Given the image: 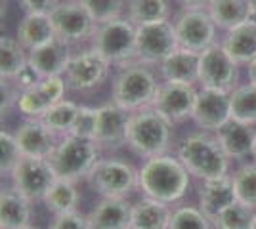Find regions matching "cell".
Here are the masks:
<instances>
[{"instance_id": "1", "label": "cell", "mask_w": 256, "mask_h": 229, "mask_svg": "<svg viewBox=\"0 0 256 229\" xmlns=\"http://www.w3.org/2000/svg\"><path fill=\"white\" fill-rule=\"evenodd\" d=\"M192 174L176 155H159L144 161L138 168V189L144 197L164 205H178L188 195Z\"/></svg>"}, {"instance_id": "2", "label": "cell", "mask_w": 256, "mask_h": 229, "mask_svg": "<svg viewBox=\"0 0 256 229\" xmlns=\"http://www.w3.org/2000/svg\"><path fill=\"white\" fill-rule=\"evenodd\" d=\"M176 157L188 168L192 178L201 182L230 174L232 161L218 143L214 132L199 130L186 136L176 147Z\"/></svg>"}, {"instance_id": "3", "label": "cell", "mask_w": 256, "mask_h": 229, "mask_svg": "<svg viewBox=\"0 0 256 229\" xmlns=\"http://www.w3.org/2000/svg\"><path fill=\"white\" fill-rule=\"evenodd\" d=\"M172 122L153 107L130 113L126 128V147L142 159L166 155L172 143Z\"/></svg>"}, {"instance_id": "4", "label": "cell", "mask_w": 256, "mask_h": 229, "mask_svg": "<svg viewBox=\"0 0 256 229\" xmlns=\"http://www.w3.org/2000/svg\"><path fill=\"white\" fill-rule=\"evenodd\" d=\"M159 84L160 82H157V76L150 65L132 61L128 65L118 67L111 86V101L128 113L146 109L151 107Z\"/></svg>"}, {"instance_id": "5", "label": "cell", "mask_w": 256, "mask_h": 229, "mask_svg": "<svg viewBox=\"0 0 256 229\" xmlns=\"http://www.w3.org/2000/svg\"><path fill=\"white\" fill-rule=\"evenodd\" d=\"M100 153L102 149L94 140L65 136L58 142L48 163L52 166L56 178L78 184L80 180L88 178L92 168L102 159Z\"/></svg>"}, {"instance_id": "6", "label": "cell", "mask_w": 256, "mask_h": 229, "mask_svg": "<svg viewBox=\"0 0 256 229\" xmlns=\"http://www.w3.org/2000/svg\"><path fill=\"white\" fill-rule=\"evenodd\" d=\"M138 25L128 17H117L111 21L100 23L92 34V48L102 54L111 65L118 67L138 61Z\"/></svg>"}, {"instance_id": "7", "label": "cell", "mask_w": 256, "mask_h": 229, "mask_svg": "<svg viewBox=\"0 0 256 229\" xmlns=\"http://www.w3.org/2000/svg\"><path fill=\"white\" fill-rule=\"evenodd\" d=\"M86 184L100 197L128 199L134 189H138V168L124 159L102 157L88 174Z\"/></svg>"}, {"instance_id": "8", "label": "cell", "mask_w": 256, "mask_h": 229, "mask_svg": "<svg viewBox=\"0 0 256 229\" xmlns=\"http://www.w3.org/2000/svg\"><path fill=\"white\" fill-rule=\"evenodd\" d=\"M174 29L178 36L180 48L203 54L216 42V31L210 13L206 8H182V11L174 19Z\"/></svg>"}, {"instance_id": "9", "label": "cell", "mask_w": 256, "mask_h": 229, "mask_svg": "<svg viewBox=\"0 0 256 229\" xmlns=\"http://www.w3.org/2000/svg\"><path fill=\"white\" fill-rule=\"evenodd\" d=\"M56 36L65 40L67 44L82 42L86 38H92L98 23L86 10L80 0H62L50 11Z\"/></svg>"}, {"instance_id": "10", "label": "cell", "mask_w": 256, "mask_h": 229, "mask_svg": "<svg viewBox=\"0 0 256 229\" xmlns=\"http://www.w3.org/2000/svg\"><path fill=\"white\" fill-rule=\"evenodd\" d=\"M239 63L226 52L222 44L204 50L199 59V84L201 88L234 92L239 86Z\"/></svg>"}, {"instance_id": "11", "label": "cell", "mask_w": 256, "mask_h": 229, "mask_svg": "<svg viewBox=\"0 0 256 229\" xmlns=\"http://www.w3.org/2000/svg\"><path fill=\"white\" fill-rule=\"evenodd\" d=\"M138 61L146 65H160L168 55L180 48L174 23L157 21L138 25Z\"/></svg>"}, {"instance_id": "12", "label": "cell", "mask_w": 256, "mask_h": 229, "mask_svg": "<svg viewBox=\"0 0 256 229\" xmlns=\"http://www.w3.org/2000/svg\"><path fill=\"white\" fill-rule=\"evenodd\" d=\"M8 178L12 187L31 203L42 201L48 189L56 182V174L48 159H34V157H22V161Z\"/></svg>"}, {"instance_id": "13", "label": "cell", "mask_w": 256, "mask_h": 229, "mask_svg": "<svg viewBox=\"0 0 256 229\" xmlns=\"http://www.w3.org/2000/svg\"><path fill=\"white\" fill-rule=\"evenodd\" d=\"M109 69H111V63L90 46V48H84V50L73 54L64 78L69 90L90 92L106 80Z\"/></svg>"}, {"instance_id": "14", "label": "cell", "mask_w": 256, "mask_h": 229, "mask_svg": "<svg viewBox=\"0 0 256 229\" xmlns=\"http://www.w3.org/2000/svg\"><path fill=\"white\" fill-rule=\"evenodd\" d=\"M197 92L199 90L195 88V84L162 80L157 88V94H155L151 107L157 113H160L168 122L178 124V122L192 119Z\"/></svg>"}, {"instance_id": "15", "label": "cell", "mask_w": 256, "mask_h": 229, "mask_svg": "<svg viewBox=\"0 0 256 229\" xmlns=\"http://www.w3.org/2000/svg\"><path fill=\"white\" fill-rule=\"evenodd\" d=\"M69 88H67V82H65L64 76L42 78L34 86L20 92L16 107L27 119H40L52 105L65 99V92Z\"/></svg>"}, {"instance_id": "16", "label": "cell", "mask_w": 256, "mask_h": 229, "mask_svg": "<svg viewBox=\"0 0 256 229\" xmlns=\"http://www.w3.org/2000/svg\"><path fill=\"white\" fill-rule=\"evenodd\" d=\"M232 119L230 92L201 88L197 92L192 120L204 132H216Z\"/></svg>"}, {"instance_id": "17", "label": "cell", "mask_w": 256, "mask_h": 229, "mask_svg": "<svg viewBox=\"0 0 256 229\" xmlns=\"http://www.w3.org/2000/svg\"><path fill=\"white\" fill-rule=\"evenodd\" d=\"M128 119L130 113L113 101L98 107L94 142L100 145V149H118L126 145Z\"/></svg>"}, {"instance_id": "18", "label": "cell", "mask_w": 256, "mask_h": 229, "mask_svg": "<svg viewBox=\"0 0 256 229\" xmlns=\"http://www.w3.org/2000/svg\"><path fill=\"white\" fill-rule=\"evenodd\" d=\"M18 145L22 149L23 157H34V159H50L58 142V138L40 119H27L14 132Z\"/></svg>"}, {"instance_id": "19", "label": "cell", "mask_w": 256, "mask_h": 229, "mask_svg": "<svg viewBox=\"0 0 256 229\" xmlns=\"http://www.w3.org/2000/svg\"><path fill=\"white\" fill-rule=\"evenodd\" d=\"M71 57V44L56 36L48 44H42L29 52V65L42 78L65 76Z\"/></svg>"}, {"instance_id": "20", "label": "cell", "mask_w": 256, "mask_h": 229, "mask_svg": "<svg viewBox=\"0 0 256 229\" xmlns=\"http://www.w3.org/2000/svg\"><path fill=\"white\" fill-rule=\"evenodd\" d=\"M132 205L128 199L100 197L94 208L88 212L92 229H130L132 228Z\"/></svg>"}, {"instance_id": "21", "label": "cell", "mask_w": 256, "mask_h": 229, "mask_svg": "<svg viewBox=\"0 0 256 229\" xmlns=\"http://www.w3.org/2000/svg\"><path fill=\"white\" fill-rule=\"evenodd\" d=\"M214 136L222 145L224 153L230 157V161H243L248 155H252V145L256 138L254 126L230 119L224 126H220L214 132Z\"/></svg>"}, {"instance_id": "22", "label": "cell", "mask_w": 256, "mask_h": 229, "mask_svg": "<svg viewBox=\"0 0 256 229\" xmlns=\"http://www.w3.org/2000/svg\"><path fill=\"white\" fill-rule=\"evenodd\" d=\"M235 201H237V197H235L232 174L222 176V178H212V180H204L199 186V205L197 207L201 208L210 220L216 214H220L224 208L234 205Z\"/></svg>"}, {"instance_id": "23", "label": "cell", "mask_w": 256, "mask_h": 229, "mask_svg": "<svg viewBox=\"0 0 256 229\" xmlns=\"http://www.w3.org/2000/svg\"><path fill=\"white\" fill-rule=\"evenodd\" d=\"M199 59H201V54L186 48H178L160 63L159 73L162 80L199 84Z\"/></svg>"}, {"instance_id": "24", "label": "cell", "mask_w": 256, "mask_h": 229, "mask_svg": "<svg viewBox=\"0 0 256 229\" xmlns=\"http://www.w3.org/2000/svg\"><path fill=\"white\" fill-rule=\"evenodd\" d=\"M31 201L20 195L14 187H6L0 193V229H25L31 226Z\"/></svg>"}, {"instance_id": "25", "label": "cell", "mask_w": 256, "mask_h": 229, "mask_svg": "<svg viewBox=\"0 0 256 229\" xmlns=\"http://www.w3.org/2000/svg\"><path fill=\"white\" fill-rule=\"evenodd\" d=\"M16 38L27 52L54 40L56 31H54L50 13H23L22 21L18 25Z\"/></svg>"}, {"instance_id": "26", "label": "cell", "mask_w": 256, "mask_h": 229, "mask_svg": "<svg viewBox=\"0 0 256 229\" xmlns=\"http://www.w3.org/2000/svg\"><path fill=\"white\" fill-rule=\"evenodd\" d=\"M222 46L239 65H250L256 59V23L246 21L226 33Z\"/></svg>"}, {"instance_id": "27", "label": "cell", "mask_w": 256, "mask_h": 229, "mask_svg": "<svg viewBox=\"0 0 256 229\" xmlns=\"http://www.w3.org/2000/svg\"><path fill=\"white\" fill-rule=\"evenodd\" d=\"M172 216L170 205L144 197L132 205V228L134 229H168Z\"/></svg>"}, {"instance_id": "28", "label": "cell", "mask_w": 256, "mask_h": 229, "mask_svg": "<svg viewBox=\"0 0 256 229\" xmlns=\"http://www.w3.org/2000/svg\"><path fill=\"white\" fill-rule=\"evenodd\" d=\"M206 11L218 29L230 33L248 21V0H210L206 4Z\"/></svg>"}, {"instance_id": "29", "label": "cell", "mask_w": 256, "mask_h": 229, "mask_svg": "<svg viewBox=\"0 0 256 229\" xmlns=\"http://www.w3.org/2000/svg\"><path fill=\"white\" fill-rule=\"evenodd\" d=\"M78 201H80V193L76 189L75 182L60 180V178H56V182L42 199L44 207L48 208V212H52L54 216L76 210Z\"/></svg>"}, {"instance_id": "30", "label": "cell", "mask_w": 256, "mask_h": 229, "mask_svg": "<svg viewBox=\"0 0 256 229\" xmlns=\"http://www.w3.org/2000/svg\"><path fill=\"white\" fill-rule=\"evenodd\" d=\"M29 63V52L18 38L2 36L0 40V76L4 80H16Z\"/></svg>"}, {"instance_id": "31", "label": "cell", "mask_w": 256, "mask_h": 229, "mask_svg": "<svg viewBox=\"0 0 256 229\" xmlns=\"http://www.w3.org/2000/svg\"><path fill=\"white\" fill-rule=\"evenodd\" d=\"M78 111H80L78 103L71 101V99H62V101H58L56 105H52L50 109L46 111L40 117V120L58 138H65V136L71 134L73 126H75Z\"/></svg>"}, {"instance_id": "32", "label": "cell", "mask_w": 256, "mask_h": 229, "mask_svg": "<svg viewBox=\"0 0 256 229\" xmlns=\"http://www.w3.org/2000/svg\"><path fill=\"white\" fill-rule=\"evenodd\" d=\"M126 17L134 25L168 21L170 0H128Z\"/></svg>"}, {"instance_id": "33", "label": "cell", "mask_w": 256, "mask_h": 229, "mask_svg": "<svg viewBox=\"0 0 256 229\" xmlns=\"http://www.w3.org/2000/svg\"><path fill=\"white\" fill-rule=\"evenodd\" d=\"M232 119L248 126H256V86L246 82L230 92Z\"/></svg>"}, {"instance_id": "34", "label": "cell", "mask_w": 256, "mask_h": 229, "mask_svg": "<svg viewBox=\"0 0 256 229\" xmlns=\"http://www.w3.org/2000/svg\"><path fill=\"white\" fill-rule=\"evenodd\" d=\"M256 210L235 201L212 218L214 229H252Z\"/></svg>"}, {"instance_id": "35", "label": "cell", "mask_w": 256, "mask_h": 229, "mask_svg": "<svg viewBox=\"0 0 256 229\" xmlns=\"http://www.w3.org/2000/svg\"><path fill=\"white\" fill-rule=\"evenodd\" d=\"M232 178H234L237 201L256 210V163L254 161L241 164L234 174H232Z\"/></svg>"}, {"instance_id": "36", "label": "cell", "mask_w": 256, "mask_h": 229, "mask_svg": "<svg viewBox=\"0 0 256 229\" xmlns=\"http://www.w3.org/2000/svg\"><path fill=\"white\" fill-rule=\"evenodd\" d=\"M212 220L204 214L199 207L184 205L172 210L168 229H212Z\"/></svg>"}, {"instance_id": "37", "label": "cell", "mask_w": 256, "mask_h": 229, "mask_svg": "<svg viewBox=\"0 0 256 229\" xmlns=\"http://www.w3.org/2000/svg\"><path fill=\"white\" fill-rule=\"evenodd\" d=\"M80 2L86 6V10L90 11V15L98 25L122 17L128 6V0H80Z\"/></svg>"}, {"instance_id": "38", "label": "cell", "mask_w": 256, "mask_h": 229, "mask_svg": "<svg viewBox=\"0 0 256 229\" xmlns=\"http://www.w3.org/2000/svg\"><path fill=\"white\" fill-rule=\"evenodd\" d=\"M23 153L18 145L16 136L8 130L0 132V172L2 176H10L12 170L22 161Z\"/></svg>"}, {"instance_id": "39", "label": "cell", "mask_w": 256, "mask_h": 229, "mask_svg": "<svg viewBox=\"0 0 256 229\" xmlns=\"http://www.w3.org/2000/svg\"><path fill=\"white\" fill-rule=\"evenodd\" d=\"M96 119H98V107H88L80 105L78 117L75 120V126L69 136L84 138V140H94V130H96Z\"/></svg>"}, {"instance_id": "40", "label": "cell", "mask_w": 256, "mask_h": 229, "mask_svg": "<svg viewBox=\"0 0 256 229\" xmlns=\"http://www.w3.org/2000/svg\"><path fill=\"white\" fill-rule=\"evenodd\" d=\"M48 229H92L88 222V214H80L78 210L65 212V214H56L50 222Z\"/></svg>"}, {"instance_id": "41", "label": "cell", "mask_w": 256, "mask_h": 229, "mask_svg": "<svg viewBox=\"0 0 256 229\" xmlns=\"http://www.w3.org/2000/svg\"><path fill=\"white\" fill-rule=\"evenodd\" d=\"M60 0H20L25 13H50Z\"/></svg>"}, {"instance_id": "42", "label": "cell", "mask_w": 256, "mask_h": 229, "mask_svg": "<svg viewBox=\"0 0 256 229\" xmlns=\"http://www.w3.org/2000/svg\"><path fill=\"white\" fill-rule=\"evenodd\" d=\"M38 80H42V76L38 75V73H36L29 63H27V67L23 69L20 75H18V78H16L14 82H16V86L20 88V90H27V88L34 86Z\"/></svg>"}, {"instance_id": "43", "label": "cell", "mask_w": 256, "mask_h": 229, "mask_svg": "<svg viewBox=\"0 0 256 229\" xmlns=\"http://www.w3.org/2000/svg\"><path fill=\"white\" fill-rule=\"evenodd\" d=\"M182 8H206V4L210 0H178Z\"/></svg>"}, {"instance_id": "44", "label": "cell", "mask_w": 256, "mask_h": 229, "mask_svg": "<svg viewBox=\"0 0 256 229\" xmlns=\"http://www.w3.org/2000/svg\"><path fill=\"white\" fill-rule=\"evenodd\" d=\"M246 73H248V82L256 86V59L250 65H246Z\"/></svg>"}, {"instance_id": "45", "label": "cell", "mask_w": 256, "mask_h": 229, "mask_svg": "<svg viewBox=\"0 0 256 229\" xmlns=\"http://www.w3.org/2000/svg\"><path fill=\"white\" fill-rule=\"evenodd\" d=\"M248 21L256 23V0H248Z\"/></svg>"}, {"instance_id": "46", "label": "cell", "mask_w": 256, "mask_h": 229, "mask_svg": "<svg viewBox=\"0 0 256 229\" xmlns=\"http://www.w3.org/2000/svg\"><path fill=\"white\" fill-rule=\"evenodd\" d=\"M250 157H252V161L256 163V138H254V145H252V155H250Z\"/></svg>"}, {"instance_id": "47", "label": "cell", "mask_w": 256, "mask_h": 229, "mask_svg": "<svg viewBox=\"0 0 256 229\" xmlns=\"http://www.w3.org/2000/svg\"><path fill=\"white\" fill-rule=\"evenodd\" d=\"M252 229H256V216H254V226H252Z\"/></svg>"}, {"instance_id": "48", "label": "cell", "mask_w": 256, "mask_h": 229, "mask_svg": "<svg viewBox=\"0 0 256 229\" xmlns=\"http://www.w3.org/2000/svg\"><path fill=\"white\" fill-rule=\"evenodd\" d=\"M25 229H36V228H32V226H29V228H25Z\"/></svg>"}, {"instance_id": "49", "label": "cell", "mask_w": 256, "mask_h": 229, "mask_svg": "<svg viewBox=\"0 0 256 229\" xmlns=\"http://www.w3.org/2000/svg\"><path fill=\"white\" fill-rule=\"evenodd\" d=\"M130 229H134V228H130Z\"/></svg>"}]
</instances>
